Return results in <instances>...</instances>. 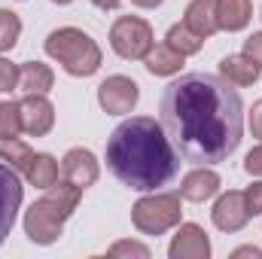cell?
Here are the masks:
<instances>
[{"label": "cell", "instance_id": "6da1fadb", "mask_svg": "<svg viewBox=\"0 0 262 259\" xmlns=\"http://www.w3.org/2000/svg\"><path fill=\"white\" fill-rule=\"evenodd\" d=\"M159 122L177 156L192 165L226 162L244 131L241 92L213 73H183L159 98Z\"/></svg>", "mask_w": 262, "mask_h": 259}, {"label": "cell", "instance_id": "7a4b0ae2", "mask_svg": "<svg viewBox=\"0 0 262 259\" xmlns=\"http://www.w3.org/2000/svg\"><path fill=\"white\" fill-rule=\"evenodd\" d=\"M110 174L134 192H156L168 186L180 171V156L162 122L149 116H131L107 140Z\"/></svg>", "mask_w": 262, "mask_h": 259}, {"label": "cell", "instance_id": "3957f363", "mask_svg": "<svg viewBox=\"0 0 262 259\" xmlns=\"http://www.w3.org/2000/svg\"><path fill=\"white\" fill-rule=\"evenodd\" d=\"M79 198H82V189L67 183V180L49 186L43 198H37L25 210V235L40 247L55 244L61 238V232H64V223L73 217Z\"/></svg>", "mask_w": 262, "mask_h": 259}, {"label": "cell", "instance_id": "277c9868", "mask_svg": "<svg viewBox=\"0 0 262 259\" xmlns=\"http://www.w3.org/2000/svg\"><path fill=\"white\" fill-rule=\"evenodd\" d=\"M46 55L70 76H92L101 67V46L79 28H58L46 37Z\"/></svg>", "mask_w": 262, "mask_h": 259}, {"label": "cell", "instance_id": "5b68a950", "mask_svg": "<svg viewBox=\"0 0 262 259\" xmlns=\"http://www.w3.org/2000/svg\"><path fill=\"white\" fill-rule=\"evenodd\" d=\"M183 217L180 207V195L177 192H152L143 195L134 207H131V223L140 235H165L168 229H174Z\"/></svg>", "mask_w": 262, "mask_h": 259}, {"label": "cell", "instance_id": "8992f818", "mask_svg": "<svg viewBox=\"0 0 262 259\" xmlns=\"http://www.w3.org/2000/svg\"><path fill=\"white\" fill-rule=\"evenodd\" d=\"M110 46L119 58L140 61L152 49V28L140 15H119L110 28Z\"/></svg>", "mask_w": 262, "mask_h": 259}, {"label": "cell", "instance_id": "52a82bcc", "mask_svg": "<svg viewBox=\"0 0 262 259\" xmlns=\"http://www.w3.org/2000/svg\"><path fill=\"white\" fill-rule=\"evenodd\" d=\"M137 98H140L137 82H134L131 76H122V73L107 76V79L98 85V104H101V110L110 113V116H125V113H131L134 104H137Z\"/></svg>", "mask_w": 262, "mask_h": 259}, {"label": "cell", "instance_id": "ba28073f", "mask_svg": "<svg viewBox=\"0 0 262 259\" xmlns=\"http://www.w3.org/2000/svg\"><path fill=\"white\" fill-rule=\"evenodd\" d=\"M21 198H25V186H21L18 171L9 165H0V244L6 241V235L15 226Z\"/></svg>", "mask_w": 262, "mask_h": 259}, {"label": "cell", "instance_id": "9c48e42d", "mask_svg": "<svg viewBox=\"0 0 262 259\" xmlns=\"http://www.w3.org/2000/svg\"><path fill=\"white\" fill-rule=\"evenodd\" d=\"M61 177H64L67 183L79 186V189L95 186L98 177H101V165H98L95 153L92 149H82V146L67 149L64 159H61Z\"/></svg>", "mask_w": 262, "mask_h": 259}, {"label": "cell", "instance_id": "30bf717a", "mask_svg": "<svg viewBox=\"0 0 262 259\" xmlns=\"http://www.w3.org/2000/svg\"><path fill=\"white\" fill-rule=\"evenodd\" d=\"M21 110V128L31 137H46L55 125V107L46 95H25L18 101Z\"/></svg>", "mask_w": 262, "mask_h": 259}, {"label": "cell", "instance_id": "8fae6325", "mask_svg": "<svg viewBox=\"0 0 262 259\" xmlns=\"http://www.w3.org/2000/svg\"><path fill=\"white\" fill-rule=\"evenodd\" d=\"M210 217H213V226H216L220 232H226V235L241 232V229L247 226V220H250L247 204H244V192H238V189L223 192L220 198H216Z\"/></svg>", "mask_w": 262, "mask_h": 259}, {"label": "cell", "instance_id": "7c38bea8", "mask_svg": "<svg viewBox=\"0 0 262 259\" xmlns=\"http://www.w3.org/2000/svg\"><path fill=\"white\" fill-rule=\"evenodd\" d=\"M168 256L171 259H207L210 256L207 232H204L201 226H195V223H183V226L177 229V235L171 238Z\"/></svg>", "mask_w": 262, "mask_h": 259}, {"label": "cell", "instance_id": "4fadbf2b", "mask_svg": "<svg viewBox=\"0 0 262 259\" xmlns=\"http://www.w3.org/2000/svg\"><path fill=\"white\" fill-rule=\"evenodd\" d=\"M216 192H220V174H216L213 168H207V165L189 171V174L183 177V183H180V198L195 201V204L213 198Z\"/></svg>", "mask_w": 262, "mask_h": 259}, {"label": "cell", "instance_id": "5bb4252c", "mask_svg": "<svg viewBox=\"0 0 262 259\" xmlns=\"http://www.w3.org/2000/svg\"><path fill=\"white\" fill-rule=\"evenodd\" d=\"M183 25L189 28V31H195L198 37H210V34H216L220 31V25H216V0H192L189 6H186V15H183Z\"/></svg>", "mask_w": 262, "mask_h": 259}, {"label": "cell", "instance_id": "9a60e30c", "mask_svg": "<svg viewBox=\"0 0 262 259\" xmlns=\"http://www.w3.org/2000/svg\"><path fill=\"white\" fill-rule=\"evenodd\" d=\"M55 85V73L52 67L43 61H25L18 67V89L25 95H46Z\"/></svg>", "mask_w": 262, "mask_h": 259}, {"label": "cell", "instance_id": "2e32d148", "mask_svg": "<svg viewBox=\"0 0 262 259\" xmlns=\"http://www.w3.org/2000/svg\"><path fill=\"white\" fill-rule=\"evenodd\" d=\"M253 18L250 0H216V25L220 31H244Z\"/></svg>", "mask_w": 262, "mask_h": 259}, {"label": "cell", "instance_id": "e0dca14e", "mask_svg": "<svg viewBox=\"0 0 262 259\" xmlns=\"http://www.w3.org/2000/svg\"><path fill=\"white\" fill-rule=\"evenodd\" d=\"M259 70L262 67L250 58V55H226L223 61H220V73H223V79H229L232 85H253L256 79H259Z\"/></svg>", "mask_w": 262, "mask_h": 259}, {"label": "cell", "instance_id": "ac0fdd59", "mask_svg": "<svg viewBox=\"0 0 262 259\" xmlns=\"http://www.w3.org/2000/svg\"><path fill=\"white\" fill-rule=\"evenodd\" d=\"M183 58H186V55H180V52L171 49L168 43H162V46L152 43V49L146 52L143 64H146V70H149L152 76H174V73H180Z\"/></svg>", "mask_w": 262, "mask_h": 259}, {"label": "cell", "instance_id": "d6986e66", "mask_svg": "<svg viewBox=\"0 0 262 259\" xmlns=\"http://www.w3.org/2000/svg\"><path fill=\"white\" fill-rule=\"evenodd\" d=\"M25 177H28L31 186H37V189H49V186L58 183V162H55L49 153H34V159H31Z\"/></svg>", "mask_w": 262, "mask_h": 259}, {"label": "cell", "instance_id": "ffe728a7", "mask_svg": "<svg viewBox=\"0 0 262 259\" xmlns=\"http://www.w3.org/2000/svg\"><path fill=\"white\" fill-rule=\"evenodd\" d=\"M165 43H168L171 49H177L180 55H198L201 46H204V37H198L195 31H189L186 25H171Z\"/></svg>", "mask_w": 262, "mask_h": 259}, {"label": "cell", "instance_id": "44dd1931", "mask_svg": "<svg viewBox=\"0 0 262 259\" xmlns=\"http://www.w3.org/2000/svg\"><path fill=\"white\" fill-rule=\"evenodd\" d=\"M0 159L9 165V168H15V171H28V165H31V159H34V153H31V146L25 143V140H18V137H12V140H3L0 143Z\"/></svg>", "mask_w": 262, "mask_h": 259}, {"label": "cell", "instance_id": "7402d4cb", "mask_svg": "<svg viewBox=\"0 0 262 259\" xmlns=\"http://www.w3.org/2000/svg\"><path fill=\"white\" fill-rule=\"evenodd\" d=\"M21 110L15 101H0V140H12L21 134Z\"/></svg>", "mask_w": 262, "mask_h": 259}, {"label": "cell", "instance_id": "603a6c76", "mask_svg": "<svg viewBox=\"0 0 262 259\" xmlns=\"http://www.w3.org/2000/svg\"><path fill=\"white\" fill-rule=\"evenodd\" d=\"M21 37V18L12 9H0V52H9Z\"/></svg>", "mask_w": 262, "mask_h": 259}, {"label": "cell", "instance_id": "cb8c5ba5", "mask_svg": "<svg viewBox=\"0 0 262 259\" xmlns=\"http://www.w3.org/2000/svg\"><path fill=\"white\" fill-rule=\"evenodd\" d=\"M107 256H113V259H122V256L149 259V247H146V244H140V241H116V244L107 250Z\"/></svg>", "mask_w": 262, "mask_h": 259}, {"label": "cell", "instance_id": "d4e9b609", "mask_svg": "<svg viewBox=\"0 0 262 259\" xmlns=\"http://www.w3.org/2000/svg\"><path fill=\"white\" fill-rule=\"evenodd\" d=\"M12 89H18V64L0 58V95H6Z\"/></svg>", "mask_w": 262, "mask_h": 259}, {"label": "cell", "instance_id": "484cf974", "mask_svg": "<svg viewBox=\"0 0 262 259\" xmlns=\"http://www.w3.org/2000/svg\"><path fill=\"white\" fill-rule=\"evenodd\" d=\"M244 204H247V213L250 217H259L262 213V180L244 189Z\"/></svg>", "mask_w": 262, "mask_h": 259}, {"label": "cell", "instance_id": "4316f807", "mask_svg": "<svg viewBox=\"0 0 262 259\" xmlns=\"http://www.w3.org/2000/svg\"><path fill=\"white\" fill-rule=\"evenodd\" d=\"M244 171H247L250 177H262V143L247 153V159H244Z\"/></svg>", "mask_w": 262, "mask_h": 259}, {"label": "cell", "instance_id": "83f0119b", "mask_svg": "<svg viewBox=\"0 0 262 259\" xmlns=\"http://www.w3.org/2000/svg\"><path fill=\"white\" fill-rule=\"evenodd\" d=\"M244 55H250V58L262 67V31L250 34V37L244 40Z\"/></svg>", "mask_w": 262, "mask_h": 259}, {"label": "cell", "instance_id": "f1b7e54d", "mask_svg": "<svg viewBox=\"0 0 262 259\" xmlns=\"http://www.w3.org/2000/svg\"><path fill=\"white\" fill-rule=\"evenodd\" d=\"M250 131H253V137L262 140V101H256L250 110Z\"/></svg>", "mask_w": 262, "mask_h": 259}, {"label": "cell", "instance_id": "f546056e", "mask_svg": "<svg viewBox=\"0 0 262 259\" xmlns=\"http://www.w3.org/2000/svg\"><path fill=\"white\" fill-rule=\"evenodd\" d=\"M232 256H256V259H262V250L259 247H238Z\"/></svg>", "mask_w": 262, "mask_h": 259}, {"label": "cell", "instance_id": "4dcf8cb0", "mask_svg": "<svg viewBox=\"0 0 262 259\" xmlns=\"http://www.w3.org/2000/svg\"><path fill=\"white\" fill-rule=\"evenodd\" d=\"M134 6H140V9H156V6H162L165 0H131Z\"/></svg>", "mask_w": 262, "mask_h": 259}, {"label": "cell", "instance_id": "1f68e13d", "mask_svg": "<svg viewBox=\"0 0 262 259\" xmlns=\"http://www.w3.org/2000/svg\"><path fill=\"white\" fill-rule=\"evenodd\" d=\"M92 3H95L98 9H116V6H119L122 0H92Z\"/></svg>", "mask_w": 262, "mask_h": 259}, {"label": "cell", "instance_id": "d6a6232c", "mask_svg": "<svg viewBox=\"0 0 262 259\" xmlns=\"http://www.w3.org/2000/svg\"><path fill=\"white\" fill-rule=\"evenodd\" d=\"M52 3H58V6H67V3H73V0H52Z\"/></svg>", "mask_w": 262, "mask_h": 259}]
</instances>
